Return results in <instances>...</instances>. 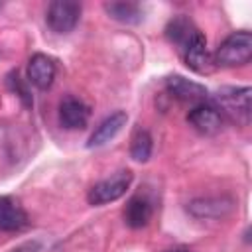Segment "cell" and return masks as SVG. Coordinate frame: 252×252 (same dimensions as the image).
Returning a JSON list of instances; mask_svg holds the SVG:
<instances>
[{
	"label": "cell",
	"instance_id": "6da1fadb",
	"mask_svg": "<svg viewBox=\"0 0 252 252\" xmlns=\"http://www.w3.org/2000/svg\"><path fill=\"white\" fill-rule=\"evenodd\" d=\"M250 96H252L250 87H220L213 98L217 102V110L222 116H226L234 124L248 126L250 124Z\"/></svg>",
	"mask_w": 252,
	"mask_h": 252
},
{
	"label": "cell",
	"instance_id": "7a4b0ae2",
	"mask_svg": "<svg viewBox=\"0 0 252 252\" xmlns=\"http://www.w3.org/2000/svg\"><path fill=\"white\" fill-rule=\"evenodd\" d=\"M252 57V35L248 30H240L230 33L217 47L213 61L219 67H238L246 65Z\"/></svg>",
	"mask_w": 252,
	"mask_h": 252
},
{
	"label": "cell",
	"instance_id": "3957f363",
	"mask_svg": "<svg viewBox=\"0 0 252 252\" xmlns=\"http://www.w3.org/2000/svg\"><path fill=\"white\" fill-rule=\"evenodd\" d=\"M132 179H134V175L130 169H120V171L112 173L110 177L94 183L87 193L89 205H106V203L118 201L130 189Z\"/></svg>",
	"mask_w": 252,
	"mask_h": 252
},
{
	"label": "cell",
	"instance_id": "277c9868",
	"mask_svg": "<svg viewBox=\"0 0 252 252\" xmlns=\"http://www.w3.org/2000/svg\"><path fill=\"white\" fill-rule=\"evenodd\" d=\"M81 18V4L71 0H55L47 6L45 22L55 33H69L75 30Z\"/></svg>",
	"mask_w": 252,
	"mask_h": 252
},
{
	"label": "cell",
	"instance_id": "5b68a950",
	"mask_svg": "<svg viewBox=\"0 0 252 252\" xmlns=\"http://www.w3.org/2000/svg\"><path fill=\"white\" fill-rule=\"evenodd\" d=\"M187 122L203 136H215L222 130V124H224V118L222 114L217 110L215 104L211 102H199V104H193V108L189 110L187 114Z\"/></svg>",
	"mask_w": 252,
	"mask_h": 252
},
{
	"label": "cell",
	"instance_id": "8992f818",
	"mask_svg": "<svg viewBox=\"0 0 252 252\" xmlns=\"http://www.w3.org/2000/svg\"><path fill=\"white\" fill-rule=\"evenodd\" d=\"M183 59H185V65L199 75H209L217 67L213 61V55L207 49V39L201 32H197L193 39L183 47Z\"/></svg>",
	"mask_w": 252,
	"mask_h": 252
},
{
	"label": "cell",
	"instance_id": "52a82bcc",
	"mask_svg": "<svg viewBox=\"0 0 252 252\" xmlns=\"http://www.w3.org/2000/svg\"><path fill=\"white\" fill-rule=\"evenodd\" d=\"M165 89L173 98H177L181 102L199 104V102H205L209 96V91L201 83L185 79L183 75H169L165 79Z\"/></svg>",
	"mask_w": 252,
	"mask_h": 252
},
{
	"label": "cell",
	"instance_id": "ba28073f",
	"mask_svg": "<svg viewBox=\"0 0 252 252\" xmlns=\"http://www.w3.org/2000/svg\"><path fill=\"white\" fill-rule=\"evenodd\" d=\"M91 108L77 96L67 94L59 102V122L67 130H83L89 124Z\"/></svg>",
	"mask_w": 252,
	"mask_h": 252
},
{
	"label": "cell",
	"instance_id": "9c48e42d",
	"mask_svg": "<svg viewBox=\"0 0 252 252\" xmlns=\"http://www.w3.org/2000/svg\"><path fill=\"white\" fill-rule=\"evenodd\" d=\"M30 226V217L24 207L10 195L0 197V230L4 232H20Z\"/></svg>",
	"mask_w": 252,
	"mask_h": 252
},
{
	"label": "cell",
	"instance_id": "30bf717a",
	"mask_svg": "<svg viewBox=\"0 0 252 252\" xmlns=\"http://www.w3.org/2000/svg\"><path fill=\"white\" fill-rule=\"evenodd\" d=\"M55 73H57V67H55V61L45 55V53H33L28 61V81L45 91L53 85L55 81Z\"/></svg>",
	"mask_w": 252,
	"mask_h": 252
},
{
	"label": "cell",
	"instance_id": "8fae6325",
	"mask_svg": "<svg viewBox=\"0 0 252 252\" xmlns=\"http://www.w3.org/2000/svg\"><path fill=\"white\" fill-rule=\"evenodd\" d=\"M154 217V203L138 193V195H132L124 207V222L130 226V228H144Z\"/></svg>",
	"mask_w": 252,
	"mask_h": 252
},
{
	"label": "cell",
	"instance_id": "7c38bea8",
	"mask_svg": "<svg viewBox=\"0 0 252 252\" xmlns=\"http://www.w3.org/2000/svg\"><path fill=\"white\" fill-rule=\"evenodd\" d=\"M128 122V114L124 110H116L112 112L110 116H106L96 128L94 132L91 134L89 138V148H98V146H104L106 142H110L112 138H116V134L126 126Z\"/></svg>",
	"mask_w": 252,
	"mask_h": 252
},
{
	"label": "cell",
	"instance_id": "4fadbf2b",
	"mask_svg": "<svg viewBox=\"0 0 252 252\" xmlns=\"http://www.w3.org/2000/svg\"><path fill=\"white\" fill-rule=\"evenodd\" d=\"M187 209L191 215L199 219H213L226 215L232 209V201L226 197H201V199H193Z\"/></svg>",
	"mask_w": 252,
	"mask_h": 252
},
{
	"label": "cell",
	"instance_id": "5bb4252c",
	"mask_svg": "<svg viewBox=\"0 0 252 252\" xmlns=\"http://www.w3.org/2000/svg\"><path fill=\"white\" fill-rule=\"evenodd\" d=\"M197 32H199V30L193 26V22H191L187 16H175L173 20H169V24H167V28H165L167 39H169L173 45H177L181 51H183V47L193 39V35H195Z\"/></svg>",
	"mask_w": 252,
	"mask_h": 252
},
{
	"label": "cell",
	"instance_id": "9a60e30c",
	"mask_svg": "<svg viewBox=\"0 0 252 252\" xmlns=\"http://www.w3.org/2000/svg\"><path fill=\"white\" fill-rule=\"evenodd\" d=\"M106 14L122 24H140L144 20V10L138 2H106Z\"/></svg>",
	"mask_w": 252,
	"mask_h": 252
},
{
	"label": "cell",
	"instance_id": "2e32d148",
	"mask_svg": "<svg viewBox=\"0 0 252 252\" xmlns=\"http://www.w3.org/2000/svg\"><path fill=\"white\" fill-rule=\"evenodd\" d=\"M152 150H154V140L150 132L146 128H136L130 142V158L138 163H146L152 156Z\"/></svg>",
	"mask_w": 252,
	"mask_h": 252
},
{
	"label": "cell",
	"instance_id": "e0dca14e",
	"mask_svg": "<svg viewBox=\"0 0 252 252\" xmlns=\"http://www.w3.org/2000/svg\"><path fill=\"white\" fill-rule=\"evenodd\" d=\"M8 85L12 87V91L26 102V106H32L33 104V100H32V94H30V91H28V87L22 83V79H20V75H18V71H12L10 75H8Z\"/></svg>",
	"mask_w": 252,
	"mask_h": 252
},
{
	"label": "cell",
	"instance_id": "ac0fdd59",
	"mask_svg": "<svg viewBox=\"0 0 252 252\" xmlns=\"http://www.w3.org/2000/svg\"><path fill=\"white\" fill-rule=\"evenodd\" d=\"M14 252H39V244L37 242H24Z\"/></svg>",
	"mask_w": 252,
	"mask_h": 252
},
{
	"label": "cell",
	"instance_id": "d6986e66",
	"mask_svg": "<svg viewBox=\"0 0 252 252\" xmlns=\"http://www.w3.org/2000/svg\"><path fill=\"white\" fill-rule=\"evenodd\" d=\"M165 252H191L189 248H171V250H165Z\"/></svg>",
	"mask_w": 252,
	"mask_h": 252
}]
</instances>
